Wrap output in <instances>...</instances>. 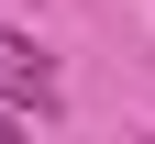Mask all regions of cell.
<instances>
[{
  "mask_svg": "<svg viewBox=\"0 0 155 144\" xmlns=\"http://www.w3.org/2000/svg\"><path fill=\"white\" fill-rule=\"evenodd\" d=\"M0 100H11L22 122H55V67H33L22 45H0Z\"/></svg>",
  "mask_w": 155,
  "mask_h": 144,
  "instance_id": "obj_1",
  "label": "cell"
}]
</instances>
